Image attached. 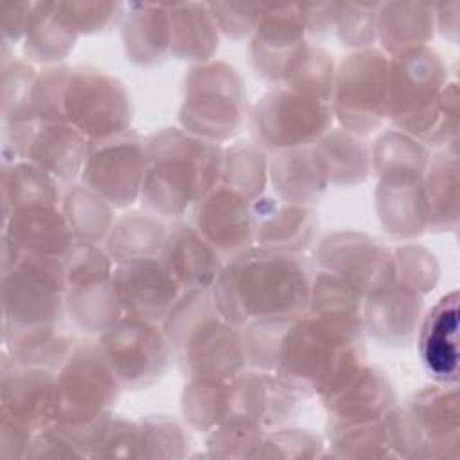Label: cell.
Returning <instances> with one entry per match:
<instances>
[{
  "label": "cell",
  "instance_id": "1",
  "mask_svg": "<svg viewBox=\"0 0 460 460\" xmlns=\"http://www.w3.org/2000/svg\"><path fill=\"white\" fill-rule=\"evenodd\" d=\"M313 271L302 255L261 246L228 259L212 284V298L225 320L237 327L307 311Z\"/></svg>",
  "mask_w": 460,
  "mask_h": 460
},
{
  "label": "cell",
  "instance_id": "2",
  "mask_svg": "<svg viewBox=\"0 0 460 460\" xmlns=\"http://www.w3.org/2000/svg\"><path fill=\"white\" fill-rule=\"evenodd\" d=\"M223 146L181 128H162L146 137V176L140 201L146 210L178 219L221 180Z\"/></svg>",
  "mask_w": 460,
  "mask_h": 460
},
{
  "label": "cell",
  "instance_id": "3",
  "mask_svg": "<svg viewBox=\"0 0 460 460\" xmlns=\"http://www.w3.org/2000/svg\"><path fill=\"white\" fill-rule=\"evenodd\" d=\"M365 329L318 318H291L280 336L275 374L305 399L323 397L365 361Z\"/></svg>",
  "mask_w": 460,
  "mask_h": 460
},
{
  "label": "cell",
  "instance_id": "4",
  "mask_svg": "<svg viewBox=\"0 0 460 460\" xmlns=\"http://www.w3.org/2000/svg\"><path fill=\"white\" fill-rule=\"evenodd\" d=\"M162 327L185 379L228 381L250 367L243 327L223 318L210 288L183 291Z\"/></svg>",
  "mask_w": 460,
  "mask_h": 460
},
{
  "label": "cell",
  "instance_id": "5",
  "mask_svg": "<svg viewBox=\"0 0 460 460\" xmlns=\"http://www.w3.org/2000/svg\"><path fill=\"white\" fill-rule=\"evenodd\" d=\"M246 88L239 72L223 59L192 65L183 79L180 128L198 138L225 144L246 120Z\"/></svg>",
  "mask_w": 460,
  "mask_h": 460
},
{
  "label": "cell",
  "instance_id": "6",
  "mask_svg": "<svg viewBox=\"0 0 460 460\" xmlns=\"http://www.w3.org/2000/svg\"><path fill=\"white\" fill-rule=\"evenodd\" d=\"M397 458L442 460L460 455V401L456 385H428L390 410Z\"/></svg>",
  "mask_w": 460,
  "mask_h": 460
},
{
  "label": "cell",
  "instance_id": "7",
  "mask_svg": "<svg viewBox=\"0 0 460 460\" xmlns=\"http://www.w3.org/2000/svg\"><path fill=\"white\" fill-rule=\"evenodd\" d=\"M447 81V65L429 45L388 56V120L422 142L431 126L437 99Z\"/></svg>",
  "mask_w": 460,
  "mask_h": 460
},
{
  "label": "cell",
  "instance_id": "8",
  "mask_svg": "<svg viewBox=\"0 0 460 460\" xmlns=\"http://www.w3.org/2000/svg\"><path fill=\"white\" fill-rule=\"evenodd\" d=\"M388 56L376 47L352 50L336 65L331 108L340 128L359 137L386 120Z\"/></svg>",
  "mask_w": 460,
  "mask_h": 460
},
{
  "label": "cell",
  "instance_id": "9",
  "mask_svg": "<svg viewBox=\"0 0 460 460\" xmlns=\"http://www.w3.org/2000/svg\"><path fill=\"white\" fill-rule=\"evenodd\" d=\"M334 126L329 102L305 97L284 84L268 90L252 110L255 144L270 153L314 146Z\"/></svg>",
  "mask_w": 460,
  "mask_h": 460
},
{
  "label": "cell",
  "instance_id": "10",
  "mask_svg": "<svg viewBox=\"0 0 460 460\" xmlns=\"http://www.w3.org/2000/svg\"><path fill=\"white\" fill-rule=\"evenodd\" d=\"M65 120L90 142L131 129L133 102L126 84L90 65L70 68L65 92Z\"/></svg>",
  "mask_w": 460,
  "mask_h": 460
},
{
  "label": "cell",
  "instance_id": "11",
  "mask_svg": "<svg viewBox=\"0 0 460 460\" xmlns=\"http://www.w3.org/2000/svg\"><path fill=\"white\" fill-rule=\"evenodd\" d=\"M97 341L122 388L131 392L158 383L174 359L164 327L133 314H122Z\"/></svg>",
  "mask_w": 460,
  "mask_h": 460
},
{
  "label": "cell",
  "instance_id": "12",
  "mask_svg": "<svg viewBox=\"0 0 460 460\" xmlns=\"http://www.w3.org/2000/svg\"><path fill=\"white\" fill-rule=\"evenodd\" d=\"M56 374V422L95 417L110 410L124 390L99 341H79Z\"/></svg>",
  "mask_w": 460,
  "mask_h": 460
},
{
  "label": "cell",
  "instance_id": "13",
  "mask_svg": "<svg viewBox=\"0 0 460 460\" xmlns=\"http://www.w3.org/2000/svg\"><path fill=\"white\" fill-rule=\"evenodd\" d=\"M144 176L146 138L128 129L115 137L90 142L79 181L115 208H128L140 199Z\"/></svg>",
  "mask_w": 460,
  "mask_h": 460
},
{
  "label": "cell",
  "instance_id": "14",
  "mask_svg": "<svg viewBox=\"0 0 460 460\" xmlns=\"http://www.w3.org/2000/svg\"><path fill=\"white\" fill-rule=\"evenodd\" d=\"M311 43L300 5H264L248 54L255 74L279 86L286 83Z\"/></svg>",
  "mask_w": 460,
  "mask_h": 460
},
{
  "label": "cell",
  "instance_id": "15",
  "mask_svg": "<svg viewBox=\"0 0 460 460\" xmlns=\"http://www.w3.org/2000/svg\"><path fill=\"white\" fill-rule=\"evenodd\" d=\"M316 261L320 270L345 279L365 296L394 280L392 248L365 232H329L318 243Z\"/></svg>",
  "mask_w": 460,
  "mask_h": 460
},
{
  "label": "cell",
  "instance_id": "16",
  "mask_svg": "<svg viewBox=\"0 0 460 460\" xmlns=\"http://www.w3.org/2000/svg\"><path fill=\"white\" fill-rule=\"evenodd\" d=\"M194 228L223 259L255 244L252 201L225 183H217L190 208Z\"/></svg>",
  "mask_w": 460,
  "mask_h": 460
},
{
  "label": "cell",
  "instance_id": "17",
  "mask_svg": "<svg viewBox=\"0 0 460 460\" xmlns=\"http://www.w3.org/2000/svg\"><path fill=\"white\" fill-rule=\"evenodd\" d=\"M58 417V374L40 367H23L4 361L2 370V419L31 433L52 426Z\"/></svg>",
  "mask_w": 460,
  "mask_h": 460
},
{
  "label": "cell",
  "instance_id": "18",
  "mask_svg": "<svg viewBox=\"0 0 460 460\" xmlns=\"http://www.w3.org/2000/svg\"><path fill=\"white\" fill-rule=\"evenodd\" d=\"M111 280L124 314L156 323L165 320L183 293L160 257L117 262Z\"/></svg>",
  "mask_w": 460,
  "mask_h": 460
},
{
  "label": "cell",
  "instance_id": "19",
  "mask_svg": "<svg viewBox=\"0 0 460 460\" xmlns=\"http://www.w3.org/2000/svg\"><path fill=\"white\" fill-rule=\"evenodd\" d=\"M424 296L392 280L365 296L363 329L383 347L406 349L417 340Z\"/></svg>",
  "mask_w": 460,
  "mask_h": 460
},
{
  "label": "cell",
  "instance_id": "20",
  "mask_svg": "<svg viewBox=\"0 0 460 460\" xmlns=\"http://www.w3.org/2000/svg\"><path fill=\"white\" fill-rule=\"evenodd\" d=\"M88 151L90 140L72 124L36 120L25 133L18 156L40 165L68 187L81 178Z\"/></svg>",
  "mask_w": 460,
  "mask_h": 460
},
{
  "label": "cell",
  "instance_id": "21",
  "mask_svg": "<svg viewBox=\"0 0 460 460\" xmlns=\"http://www.w3.org/2000/svg\"><path fill=\"white\" fill-rule=\"evenodd\" d=\"M255 246L302 255L316 241L318 212L314 207L295 205L262 194L252 201Z\"/></svg>",
  "mask_w": 460,
  "mask_h": 460
},
{
  "label": "cell",
  "instance_id": "22",
  "mask_svg": "<svg viewBox=\"0 0 460 460\" xmlns=\"http://www.w3.org/2000/svg\"><path fill=\"white\" fill-rule=\"evenodd\" d=\"M320 401L329 422H349L385 417L397 404V394L383 368L363 361Z\"/></svg>",
  "mask_w": 460,
  "mask_h": 460
},
{
  "label": "cell",
  "instance_id": "23",
  "mask_svg": "<svg viewBox=\"0 0 460 460\" xmlns=\"http://www.w3.org/2000/svg\"><path fill=\"white\" fill-rule=\"evenodd\" d=\"M417 345L426 374L438 385H458V291L440 296L422 316Z\"/></svg>",
  "mask_w": 460,
  "mask_h": 460
},
{
  "label": "cell",
  "instance_id": "24",
  "mask_svg": "<svg viewBox=\"0 0 460 460\" xmlns=\"http://www.w3.org/2000/svg\"><path fill=\"white\" fill-rule=\"evenodd\" d=\"M160 261L181 291L212 288L225 266L216 248L192 223L183 221H176L169 226Z\"/></svg>",
  "mask_w": 460,
  "mask_h": 460
},
{
  "label": "cell",
  "instance_id": "25",
  "mask_svg": "<svg viewBox=\"0 0 460 460\" xmlns=\"http://www.w3.org/2000/svg\"><path fill=\"white\" fill-rule=\"evenodd\" d=\"M4 244L18 253L66 257L75 239L61 207H27L5 217Z\"/></svg>",
  "mask_w": 460,
  "mask_h": 460
},
{
  "label": "cell",
  "instance_id": "26",
  "mask_svg": "<svg viewBox=\"0 0 460 460\" xmlns=\"http://www.w3.org/2000/svg\"><path fill=\"white\" fill-rule=\"evenodd\" d=\"M270 183L279 199L305 207H314L331 187L314 146L275 153L270 160Z\"/></svg>",
  "mask_w": 460,
  "mask_h": 460
},
{
  "label": "cell",
  "instance_id": "27",
  "mask_svg": "<svg viewBox=\"0 0 460 460\" xmlns=\"http://www.w3.org/2000/svg\"><path fill=\"white\" fill-rule=\"evenodd\" d=\"M376 212L383 230L402 241H411L428 232V203L422 180L377 181Z\"/></svg>",
  "mask_w": 460,
  "mask_h": 460
},
{
  "label": "cell",
  "instance_id": "28",
  "mask_svg": "<svg viewBox=\"0 0 460 460\" xmlns=\"http://www.w3.org/2000/svg\"><path fill=\"white\" fill-rule=\"evenodd\" d=\"M122 43L128 61L156 66L171 56V29L165 4H135L126 14Z\"/></svg>",
  "mask_w": 460,
  "mask_h": 460
},
{
  "label": "cell",
  "instance_id": "29",
  "mask_svg": "<svg viewBox=\"0 0 460 460\" xmlns=\"http://www.w3.org/2000/svg\"><path fill=\"white\" fill-rule=\"evenodd\" d=\"M171 29V56L192 65L214 59L219 31L207 4H165Z\"/></svg>",
  "mask_w": 460,
  "mask_h": 460
},
{
  "label": "cell",
  "instance_id": "30",
  "mask_svg": "<svg viewBox=\"0 0 460 460\" xmlns=\"http://www.w3.org/2000/svg\"><path fill=\"white\" fill-rule=\"evenodd\" d=\"M435 32V4L390 2L379 5L377 41L388 56L413 47H426Z\"/></svg>",
  "mask_w": 460,
  "mask_h": 460
},
{
  "label": "cell",
  "instance_id": "31",
  "mask_svg": "<svg viewBox=\"0 0 460 460\" xmlns=\"http://www.w3.org/2000/svg\"><path fill=\"white\" fill-rule=\"evenodd\" d=\"M431 153L397 128L381 133L370 146V172L377 181H417L424 178Z\"/></svg>",
  "mask_w": 460,
  "mask_h": 460
},
{
  "label": "cell",
  "instance_id": "32",
  "mask_svg": "<svg viewBox=\"0 0 460 460\" xmlns=\"http://www.w3.org/2000/svg\"><path fill=\"white\" fill-rule=\"evenodd\" d=\"M428 203V232L458 228V147L437 151L422 178Z\"/></svg>",
  "mask_w": 460,
  "mask_h": 460
},
{
  "label": "cell",
  "instance_id": "33",
  "mask_svg": "<svg viewBox=\"0 0 460 460\" xmlns=\"http://www.w3.org/2000/svg\"><path fill=\"white\" fill-rule=\"evenodd\" d=\"M65 314L84 334H102L124 313L111 279H92L66 284Z\"/></svg>",
  "mask_w": 460,
  "mask_h": 460
},
{
  "label": "cell",
  "instance_id": "34",
  "mask_svg": "<svg viewBox=\"0 0 460 460\" xmlns=\"http://www.w3.org/2000/svg\"><path fill=\"white\" fill-rule=\"evenodd\" d=\"M169 234V225L149 210H129L111 226L104 248L113 262L160 257Z\"/></svg>",
  "mask_w": 460,
  "mask_h": 460
},
{
  "label": "cell",
  "instance_id": "35",
  "mask_svg": "<svg viewBox=\"0 0 460 460\" xmlns=\"http://www.w3.org/2000/svg\"><path fill=\"white\" fill-rule=\"evenodd\" d=\"M388 415L390 411L379 419L327 422L325 456L350 460L397 458Z\"/></svg>",
  "mask_w": 460,
  "mask_h": 460
},
{
  "label": "cell",
  "instance_id": "36",
  "mask_svg": "<svg viewBox=\"0 0 460 460\" xmlns=\"http://www.w3.org/2000/svg\"><path fill=\"white\" fill-rule=\"evenodd\" d=\"M314 147L325 164L331 185L354 187L368 178L370 146L363 137L332 126Z\"/></svg>",
  "mask_w": 460,
  "mask_h": 460
},
{
  "label": "cell",
  "instance_id": "37",
  "mask_svg": "<svg viewBox=\"0 0 460 460\" xmlns=\"http://www.w3.org/2000/svg\"><path fill=\"white\" fill-rule=\"evenodd\" d=\"M4 338L14 363L54 372L61 368L79 343L72 334L59 327V323L25 331H5Z\"/></svg>",
  "mask_w": 460,
  "mask_h": 460
},
{
  "label": "cell",
  "instance_id": "38",
  "mask_svg": "<svg viewBox=\"0 0 460 460\" xmlns=\"http://www.w3.org/2000/svg\"><path fill=\"white\" fill-rule=\"evenodd\" d=\"M59 181L29 160H16L4 165L2 192L5 217L27 207H61L63 192Z\"/></svg>",
  "mask_w": 460,
  "mask_h": 460
},
{
  "label": "cell",
  "instance_id": "39",
  "mask_svg": "<svg viewBox=\"0 0 460 460\" xmlns=\"http://www.w3.org/2000/svg\"><path fill=\"white\" fill-rule=\"evenodd\" d=\"M61 210L74 239L79 243L102 244L117 219L115 207L81 181L66 187Z\"/></svg>",
  "mask_w": 460,
  "mask_h": 460
},
{
  "label": "cell",
  "instance_id": "40",
  "mask_svg": "<svg viewBox=\"0 0 460 460\" xmlns=\"http://www.w3.org/2000/svg\"><path fill=\"white\" fill-rule=\"evenodd\" d=\"M77 38L79 36L58 16L54 2L32 5L23 45L29 59L38 63H58L74 50Z\"/></svg>",
  "mask_w": 460,
  "mask_h": 460
},
{
  "label": "cell",
  "instance_id": "41",
  "mask_svg": "<svg viewBox=\"0 0 460 460\" xmlns=\"http://www.w3.org/2000/svg\"><path fill=\"white\" fill-rule=\"evenodd\" d=\"M365 295L345 279L318 270L313 273L307 313L323 320L363 327Z\"/></svg>",
  "mask_w": 460,
  "mask_h": 460
},
{
  "label": "cell",
  "instance_id": "42",
  "mask_svg": "<svg viewBox=\"0 0 460 460\" xmlns=\"http://www.w3.org/2000/svg\"><path fill=\"white\" fill-rule=\"evenodd\" d=\"M221 183L237 190L248 201L261 198L270 183V160L262 147L237 142L223 149Z\"/></svg>",
  "mask_w": 460,
  "mask_h": 460
},
{
  "label": "cell",
  "instance_id": "43",
  "mask_svg": "<svg viewBox=\"0 0 460 460\" xmlns=\"http://www.w3.org/2000/svg\"><path fill=\"white\" fill-rule=\"evenodd\" d=\"M228 381L187 379L181 392V419L187 428L207 435L225 420L230 401Z\"/></svg>",
  "mask_w": 460,
  "mask_h": 460
},
{
  "label": "cell",
  "instance_id": "44",
  "mask_svg": "<svg viewBox=\"0 0 460 460\" xmlns=\"http://www.w3.org/2000/svg\"><path fill=\"white\" fill-rule=\"evenodd\" d=\"M142 458H187L192 440L178 419L165 413H151L138 419Z\"/></svg>",
  "mask_w": 460,
  "mask_h": 460
},
{
  "label": "cell",
  "instance_id": "45",
  "mask_svg": "<svg viewBox=\"0 0 460 460\" xmlns=\"http://www.w3.org/2000/svg\"><path fill=\"white\" fill-rule=\"evenodd\" d=\"M334 77L336 63L332 56L316 43H311L296 68L286 79L284 86L305 97L331 104L334 92Z\"/></svg>",
  "mask_w": 460,
  "mask_h": 460
},
{
  "label": "cell",
  "instance_id": "46",
  "mask_svg": "<svg viewBox=\"0 0 460 460\" xmlns=\"http://www.w3.org/2000/svg\"><path fill=\"white\" fill-rule=\"evenodd\" d=\"M394 280L419 295H429L440 280V264L435 253L420 243H404L392 248Z\"/></svg>",
  "mask_w": 460,
  "mask_h": 460
},
{
  "label": "cell",
  "instance_id": "47",
  "mask_svg": "<svg viewBox=\"0 0 460 460\" xmlns=\"http://www.w3.org/2000/svg\"><path fill=\"white\" fill-rule=\"evenodd\" d=\"M268 431L261 426L226 419L205 435L207 456L216 458H255Z\"/></svg>",
  "mask_w": 460,
  "mask_h": 460
},
{
  "label": "cell",
  "instance_id": "48",
  "mask_svg": "<svg viewBox=\"0 0 460 460\" xmlns=\"http://www.w3.org/2000/svg\"><path fill=\"white\" fill-rule=\"evenodd\" d=\"M325 440L304 428H275L268 431L255 458H323Z\"/></svg>",
  "mask_w": 460,
  "mask_h": 460
},
{
  "label": "cell",
  "instance_id": "49",
  "mask_svg": "<svg viewBox=\"0 0 460 460\" xmlns=\"http://www.w3.org/2000/svg\"><path fill=\"white\" fill-rule=\"evenodd\" d=\"M381 4H334V31L341 45L354 50L368 49L377 40Z\"/></svg>",
  "mask_w": 460,
  "mask_h": 460
},
{
  "label": "cell",
  "instance_id": "50",
  "mask_svg": "<svg viewBox=\"0 0 460 460\" xmlns=\"http://www.w3.org/2000/svg\"><path fill=\"white\" fill-rule=\"evenodd\" d=\"M68 65H56L38 74L32 90V113L41 122L65 120V92L70 75Z\"/></svg>",
  "mask_w": 460,
  "mask_h": 460
},
{
  "label": "cell",
  "instance_id": "51",
  "mask_svg": "<svg viewBox=\"0 0 460 460\" xmlns=\"http://www.w3.org/2000/svg\"><path fill=\"white\" fill-rule=\"evenodd\" d=\"M58 16L77 34H97L111 27L120 16V4L104 2H54Z\"/></svg>",
  "mask_w": 460,
  "mask_h": 460
},
{
  "label": "cell",
  "instance_id": "52",
  "mask_svg": "<svg viewBox=\"0 0 460 460\" xmlns=\"http://www.w3.org/2000/svg\"><path fill=\"white\" fill-rule=\"evenodd\" d=\"M458 142V83L447 81L437 99L431 126L422 140L428 149H453Z\"/></svg>",
  "mask_w": 460,
  "mask_h": 460
},
{
  "label": "cell",
  "instance_id": "53",
  "mask_svg": "<svg viewBox=\"0 0 460 460\" xmlns=\"http://www.w3.org/2000/svg\"><path fill=\"white\" fill-rule=\"evenodd\" d=\"M207 5L217 25V31L232 41L252 38L264 9L262 4H207Z\"/></svg>",
  "mask_w": 460,
  "mask_h": 460
},
{
  "label": "cell",
  "instance_id": "54",
  "mask_svg": "<svg viewBox=\"0 0 460 460\" xmlns=\"http://www.w3.org/2000/svg\"><path fill=\"white\" fill-rule=\"evenodd\" d=\"M95 458H142L138 420L113 413Z\"/></svg>",
  "mask_w": 460,
  "mask_h": 460
},
{
  "label": "cell",
  "instance_id": "55",
  "mask_svg": "<svg viewBox=\"0 0 460 460\" xmlns=\"http://www.w3.org/2000/svg\"><path fill=\"white\" fill-rule=\"evenodd\" d=\"M25 458H86L75 440L58 424L36 433Z\"/></svg>",
  "mask_w": 460,
  "mask_h": 460
},
{
  "label": "cell",
  "instance_id": "56",
  "mask_svg": "<svg viewBox=\"0 0 460 460\" xmlns=\"http://www.w3.org/2000/svg\"><path fill=\"white\" fill-rule=\"evenodd\" d=\"M458 2L435 4V29L449 43H458Z\"/></svg>",
  "mask_w": 460,
  "mask_h": 460
}]
</instances>
